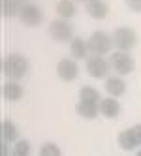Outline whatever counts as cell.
<instances>
[{"label": "cell", "mask_w": 141, "mask_h": 156, "mask_svg": "<svg viewBox=\"0 0 141 156\" xmlns=\"http://www.w3.org/2000/svg\"><path fill=\"white\" fill-rule=\"evenodd\" d=\"M30 60L21 53H9L2 60V73L8 81H19L28 73Z\"/></svg>", "instance_id": "cell-1"}, {"label": "cell", "mask_w": 141, "mask_h": 156, "mask_svg": "<svg viewBox=\"0 0 141 156\" xmlns=\"http://www.w3.org/2000/svg\"><path fill=\"white\" fill-rule=\"evenodd\" d=\"M86 43H89L90 55H96V57H105V55H111L115 51L113 34H109L105 30H94L86 40Z\"/></svg>", "instance_id": "cell-2"}, {"label": "cell", "mask_w": 141, "mask_h": 156, "mask_svg": "<svg viewBox=\"0 0 141 156\" xmlns=\"http://www.w3.org/2000/svg\"><path fill=\"white\" fill-rule=\"evenodd\" d=\"M47 34L51 36V40H55L58 43H72V40L75 38L73 32V25L66 19H58L55 17L53 21H49L47 25Z\"/></svg>", "instance_id": "cell-3"}, {"label": "cell", "mask_w": 141, "mask_h": 156, "mask_svg": "<svg viewBox=\"0 0 141 156\" xmlns=\"http://www.w3.org/2000/svg\"><path fill=\"white\" fill-rule=\"evenodd\" d=\"M109 64L111 72H115V75L118 77H126L136 70V58L124 51H113L109 55Z\"/></svg>", "instance_id": "cell-4"}, {"label": "cell", "mask_w": 141, "mask_h": 156, "mask_svg": "<svg viewBox=\"0 0 141 156\" xmlns=\"http://www.w3.org/2000/svg\"><path fill=\"white\" fill-rule=\"evenodd\" d=\"M137 32L132 27H118L113 30V45L115 51H124L130 53L137 45Z\"/></svg>", "instance_id": "cell-5"}, {"label": "cell", "mask_w": 141, "mask_h": 156, "mask_svg": "<svg viewBox=\"0 0 141 156\" xmlns=\"http://www.w3.org/2000/svg\"><path fill=\"white\" fill-rule=\"evenodd\" d=\"M85 70L92 79H107V73L111 72V64L109 58L105 57H96V55H90L89 58L85 60Z\"/></svg>", "instance_id": "cell-6"}, {"label": "cell", "mask_w": 141, "mask_h": 156, "mask_svg": "<svg viewBox=\"0 0 141 156\" xmlns=\"http://www.w3.org/2000/svg\"><path fill=\"white\" fill-rule=\"evenodd\" d=\"M19 21L28 28H38L43 23V13L40 6H36L34 2H26L21 6V12H19Z\"/></svg>", "instance_id": "cell-7"}, {"label": "cell", "mask_w": 141, "mask_h": 156, "mask_svg": "<svg viewBox=\"0 0 141 156\" xmlns=\"http://www.w3.org/2000/svg\"><path fill=\"white\" fill-rule=\"evenodd\" d=\"M57 75H58V79L66 81V83L75 81V79H77V75H79V64H77V60L72 58V57L60 58L57 62Z\"/></svg>", "instance_id": "cell-8"}, {"label": "cell", "mask_w": 141, "mask_h": 156, "mask_svg": "<svg viewBox=\"0 0 141 156\" xmlns=\"http://www.w3.org/2000/svg\"><path fill=\"white\" fill-rule=\"evenodd\" d=\"M85 12L89 17L96 19V21H102L109 15V4L105 0H86L85 2Z\"/></svg>", "instance_id": "cell-9"}, {"label": "cell", "mask_w": 141, "mask_h": 156, "mask_svg": "<svg viewBox=\"0 0 141 156\" xmlns=\"http://www.w3.org/2000/svg\"><path fill=\"white\" fill-rule=\"evenodd\" d=\"M121 102L117 98H111V96H105L102 98L100 102V115L105 117V119H117L121 115Z\"/></svg>", "instance_id": "cell-10"}, {"label": "cell", "mask_w": 141, "mask_h": 156, "mask_svg": "<svg viewBox=\"0 0 141 156\" xmlns=\"http://www.w3.org/2000/svg\"><path fill=\"white\" fill-rule=\"evenodd\" d=\"M104 87H105L107 96H111V98H118L126 92V81H124V77H118V75H109L105 79Z\"/></svg>", "instance_id": "cell-11"}, {"label": "cell", "mask_w": 141, "mask_h": 156, "mask_svg": "<svg viewBox=\"0 0 141 156\" xmlns=\"http://www.w3.org/2000/svg\"><path fill=\"white\" fill-rule=\"evenodd\" d=\"M2 96L8 102H19L25 96V88L23 85H19V81H6L2 85Z\"/></svg>", "instance_id": "cell-12"}, {"label": "cell", "mask_w": 141, "mask_h": 156, "mask_svg": "<svg viewBox=\"0 0 141 156\" xmlns=\"http://www.w3.org/2000/svg\"><path fill=\"white\" fill-rule=\"evenodd\" d=\"M70 55H72V58L75 60H86L90 57V51H89V43H86V40L79 38V36H75L70 43Z\"/></svg>", "instance_id": "cell-13"}, {"label": "cell", "mask_w": 141, "mask_h": 156, "mask_svg": "<svg viewBox=\"0 0 141 156\" xmlns=\"http://www.w3.org/2000/svg\"><path fill=\"white\" fill-rule=\"evenodd\" d=\"M55 13H57L58 19L70 21L77 13V2H75V0H58L57 6H55Z\"/></svg>", "instance_id": "cell-14"}, {"label": "cell", "mask_w": 141, "mask_h": 156, "mask_svg": "<svg viewBox=\"0 0 141 156\" xmlns=\"http://www.w3.org/2000/svg\"><path fill=\"white\" fill-rule=\"evenodd\" d=\"M75 111L81 119L92 120L96 117H100V105L98 104H89V102H77L75 104Z\"/></svg>", "instance_id": "cell-15"}, {"label": "cell", "mask_w": 141, "mask_h": 156, "mask_svg": "<svg viewBox=\"0 0 141 156\" xmlns=\"http://www.w3.org/2000/svg\"><path fill=\"white\" fill-rule=\"evenodd\" d=\"M117 143L122 151H134L137 147V139L134 136V130L128 128V130H122L121 133L117 136Z\"/></svg>", "instance_id": "cell-16"}, {"label": "cell", "mask_w": 141, "mask_h": 156, "mask_svg": "<svg viewBox=\"0 0 141 156\" xmlns=\"http://www.w3.org/2000/svg\"><path fill=\"white\" fill-rule=\"evenodd\" d=\"M2 141L4 143H17L19 141V130L12 120H2Z\"/></svg>", "instance_id": "cell-17"}, {"label": "cell", "mask_w": 141, "mask_h": 156, "mask_svg": "<svg viewBox=\"0 0 141 156\" xmlns=\"http://www.w3.org/2000/svg\"><path fill=\"white\" fill-rule=\"evenodd\" d=\"M21 6H23L21 0H2V2H0V12H2V17L9 19V17H13V15H19Z\"/></svg>", "instance_id": "cell-18"}, {"label": "cell", "mask_w": 141, "mask_h": 156, "mask_svg": "<svg viewBox=\"0 0 141 156\" xmlns=\"http://www.w3.org/2000/svg\"><path fill=\"white\" fill-rule=\"evenodd\" d=\"M79 102H89V104H98L102 102V96L100 92L96 90L94 87H81L79 90Z\"/></svg>", "instance_id": "cell-19"}, {"label": "cell", "mask_w": 141, "mask_h": 156, "mask_svg": "<svg viewBox=\"0 0 141 156\" xmlns=\"http://www.w3.org/2000/svg\"><path fill=\"white\" fill-rule=\"evenodd\" d=\"M30 143L26 139H19L12 149V156H30Z\"/></svg>", "instance_id": "cell-20"}, {"label": "cell", "mask_w": 141, "mask_h": 156, "mask_svg": "<svg viewBox=\"0 0 141 156\" xmlns=\"http://www.w3.org/2000/svg\"><path fill=\"white\" fill-rule=\"evenodd\" d=\"M40 156H62V151L57 143H43L41 147H40Z\"/></svg>", "instance_id": "cell-21"}, {"label": "cell", "mask_w": 141, "mask_h": 156, "mask_svg": "<svg viewBox=\"0 0 141 156\" xmlns=\"http://www.w3.org/2000/svg\"><path fill=\"white\" fill-rule=\"evenodd\" d=\"M124 4L132 13H141V0H124Z\"/></svg>", "instance_id": "cell-22"}, {"label": "cell", "mask_w": 141, "mask_h": 156, "mask_svg": "<svg viewBox=\"0 0 141 156\" xmlns=\"http://www.w3.org/2000/svg\"><path fill=\"white\" fill-rule=\"evenodd\" d=\"M132 130H134V136L137 139V145H141V122L136 124V126H132Z\"/></svg>", "instance_id": "cell-23"}, {"label": "cell", "mask_w": 141, "mask_h": 156, "mask_svg": "<svg viewBox=\"0 0 141 156\" xmlns=\"http://www.w3.org/2000/svg\"><path fill=\"white\" fill-rule=\"evenodd\" d=\"M2 156H12V151H9V143H2Z\"/></svg>", "instance_id": "cell-24"}, {"label": "cell", "mask_w": 141, "mask_h": 156, "mask_svg": "<svg viewBox=\"0 0 141 156\" xmlns=\"http://www.w3.org/2000/svg\"><path fill=\"white\" fill-rule=\"evenodd\" d=\"M75 2H77V4H79V2H83V4H85V2H86V0H75Z\"/></svg>", "instance_id": "cell-25"}, {"label": "cell", "mask_w": 141, "mask_h": 156, "mask_svg": "<svg viewBox=\"0 0 141 156\" xmlns=\"http://www.w3.org/2000/svg\"><path fill=\"white\" fill-rule=\"evenodd\" d=\"M21 2H23V4H26V2H32V0H21Z\"/></svg>", "instance_id": "cell-26"}, {"label": "cell", "mask_w": 141, "mask_h": 156, "mask_svg": "<svg viewBox=\"0 0 141 156\" xmlns=\"http://www.w3.org/2000/svg\"><path fill=\"white\" fill-rule=\"evenodd\" d=\"M136 156H141V149H139V151H137V152H136Z\"/></svg>", "instance_id": "cell-27"}]
</instances>
